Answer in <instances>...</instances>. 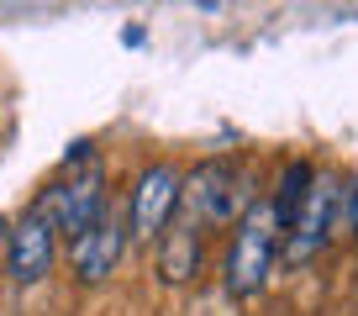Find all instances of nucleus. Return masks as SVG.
I'll return each mask as SVG.
<instances>
[{
  "label": "nucleus",
  "mask_w": 358,
  "mask_h": 316,
  "mask_svg": "<svg viewBox=\"0 0 358 316\" xmlns=\"http://www.w3.org/2000/svg\"><path fill=\"white\" fill-rule=\"evenodd\" d=\"M337 195H343V174L316 169L311 185H306V195H301V206H295V216H290V227H285V237H280V264L285 269L311 264L337 237Z\"/></svg>",
  "instance_id": "obj_4"
},
{
  "label": "nucleus",
  "mask_w": 358,
  "mask_h": 316,
  "mask_svg": "<svg viewBox=\"0 0 358 316\" xmlns=\"http://www.w3.org/2000/svg\"><path fill=\"white\" fill-rule=\"evenodd\" d=\"M311 164H306V158H290V164H285L280 169V190H274V216H280V227H290V216H295V206H301V195H306V185H311Z\"/></svg>",
  "instance_id": "obj_9"
},
{
  "label": "nucleus",
  "mask_w": 358,
  "mask_h": 316,
  "mask_svg": "<svg viewBox=\"0 0 358 316\" xmlns=\"http://www.w3.org/2000/svg\"><path fill=\"white\" fill-rule=\"evenodd\" d=\"M253 174L237 158H206L195 164L185 180H179V222H190L195 232H211V227H232L237 216L253 206Z\"/></svg>",
  "instance_id": "obj_1"
},
{
  "label": "nucleus",
  "mask_w": 358,
  "mask_h": 316,
  "mask_svg": "<svg viewBox=\"0 0 358 316\" xmlns=\"http://www.w3.org/2000/svg\"><path fill=\"white\" fill-rule=\"evenodd\" d=\"M58 243H64V237H58V227H53V211H48V201L37 195V201L11 222V232H6V269H11V285H22V290L43 285L48 274H53V264H58Z\"/></svg>",
  "instance_id": "obj_5"
},
{
  "label": "nucleus",
  "mask_w": 358,
  "mask_h": 316,
  "mask_svg": "<svg viewBox=\"0 0 358 316\" xmlns=\"http://www.w3.org/2000/svg\"><path fill=\"white\" fill-rule=\"evenodd\" d=\"M353 232L358 237V174L343 180V195H337V237Z\"/></svg>",
  "instance_id": "obj_10"
},
{
  "label": "nucleus",
  "mask_w": 358,
  "mask_h": 316,
  "mask_svg": "<svg viewBox=\"0 0 358 316\" xmlns=\"http://www.w3.org/2000/svg\"><path fill=\"white\" fill-rule=\"evenodd\" d=\"M280 216H274V206L268 201H253L243 216L232 222V248H227V290L237 295V301H253V295H264L268 274H274V264H280Z\"/></svg>",
  "instance_id": "obj_2"
},
{
  "label": "nucleus",
  "mask_w": 358,
  "mask_h": 316,
  "mask_svg": "<svg viewBox=\"0 0 358 316\" xmlns=\"http://www.w3.org/2000/svg\"><path fill=\"white\" fill-rule=\"evenodd\" d=\"M179 180H185V169H174V164H164V158L148 164V169L132 180L127 206H122V211H127V237H132V243H153V237L174 222Z\"/></svg>",
  "instance_id": "obj_6"
},
{
  "label": "nucleus",
  "mask_w": 358,
  "mask_h": 316,
  "mask_svg": "<svg viewBox=\"0 0 358 316\" xmlns=\"http://www.w3.org/2000/svg\"><path fill=\"white\" fill-rule=\"evenodd\" d=\"M106 190H111V185H106V169H101V158H95V143H74L69 158H64V174L43 190L58 237H79L85 232V227L111 206Z\"/></svg>",
  "instance_id": "obj_3"
},
{
  "label": "nucleus",
  "mask_w": 358,
  "mask_h": 316,
  "mask_svg": "<svg viewBox=\"0 0 358 316\" xmlns=\"http://www.w3.org/2000/svg\"><path fill=\"white\" fill-rule=\"evenodd\" d=\"M127 253V211L122 206H106L95 222L79 237H69V269H74L79 285H106L116 274Z\"/></svg>",
  "instance_id": "obj_7"
},
{
  "label": "nucleus",
  "mask_w": 358,
  "mask_h": 316,
  "mask_svg": "<svg viewBox=\"0 0 358 316\" xmlns=\"http://www.w3.org/2000/svg\"><path fill=\"white\" fill-rule=\"evenodd\" d=\"M153 243H158V274H164V285H190L195 274H201V264H206V243H201V232H195L190 222L164 227Z\"/></svg>",
  "instance_id": "obj_8"
}]
</instances>
